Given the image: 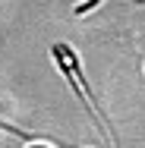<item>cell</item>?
<instances>
[{
    "mask_svg": "<svg viewBox=\"0 0 145 148\" xmlns=\"http://www.w3.org/2000/svg\"><path fill=\"white\" fill-rule=\"evenodd\" d=\"M51 54H54V63H57V69L63 73V79L69 82V88L76 91V98L85 104L88 117H91L95 123H98V126H101L98 107H95V101H91V88H88L85 76H82V66H79V54H76L69 44H54V47H51Z\"/></svg>",
    "mask_w": 145,
    "mask_h": 148,
    "instance_id": "cell-1",
    "label": "cell"
},
{
    "mask_svg": "<svg viewBox=\"0 0 145 148\" xmlns=\"http://www.w3.org/2000/svg\"><path fill=\"white\" fill-rule=\"evenodd\" d=\"M98 3H104V0H82V3H79V6L73 10V13H76V16H88V13H91V10H95Z\"/></svg>",
    "mask_w": 145,
    "mask_h": 148,
    "instance_id": "cell-2",
    "label": "cell"
},
{
    "mask_svg": "<svg viewBox=\"0 0 145 148\" xmlns=\"http://www.w3.org/2000/svg\"><path fill=\"white\" fill-rule=\"evenodd\" d=\"M0 129H3V132H13V136H19V139H25L22 129H16V126H10V123H3V120H0Z\"/></svg>",
    "mask_w": 145,
    "mask_h": 148,
    "instance_id": "cell-3",
    "label": "cell"
}]
</instances>
